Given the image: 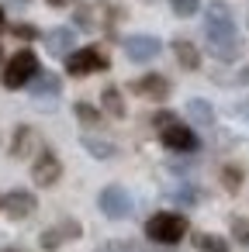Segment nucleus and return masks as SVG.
Returning a JSON list of instances; mask_svg holds the SVG:
<instances>
[{
	"instance_id": "nucleus-33",
	"label": "nucleus",
	"mask_w": 249,
	"mask_h": 252,
	"mask_svg": "<svg viewBox=\"0 0 249 252\" xmlns=\"http://www.w3.org/2000/svg\"><path fill=\"white\" fill-rule=\"evenodd\" d=\"M7 25V18H4V7H0V28H4Z\"/></svg>"
},
{
	"instance_id": "nucleus-8",
	"label": "nucleus",
	"mask_w": 249,
	"mask_h": 252,
	"mask_svg": "<svg viewBox=\"0 0 249 252\" xmlns=\"http://www.w3.org/2000/svg\"><path fill=\"white\" fill-rule=\"evenodd\" d=\"M132 94L149 97V100H166L170 97V80L159 76V73H145V76L132 80Z\"/></svg>"
},
{
	"instance_id": "nucleus-17",
	"label": "nucleus",
	"mask_w": 249,
	"mask_h": 252,
	"mask_svg": "<svg viewBox=\"0 0 249 252\" xmlns=\"http://www.w3.org/2000/svg\"><path fill=\"white\" fill-rule=\"evenodd\" d=\"M208 49H211V56H214V59L232 63V59L242 52V38H232V42H214V45H208Z\"/></svg>"
},
{
	"instance_id": "nucleus-34",
	"label": "nucleus",
	"mask_w": 249,
	"mask_h": 252,
	"mask_svg": "<svg viewBox=\"0 0 249 252\" xmlns=\"http://www.w3.org/2000/svg\"><path fill=\"white\" fill-rule=\"evenodd\" d=\"M0 56H4V49H0Z\"/></svg>"
},
{
	"instance_id": "nucleus-19",
	"label": "nucleus",
	"mask_w": 249,
	"mask_h": 252,
	"mask_svg": "<svg viewBox=\"0 0 249 252\" xmlns=\"http://www.w3.org/2000/svg\"><path fill=\"white\" fill-rule=\"evenodd\" d=\"M197 249L201 252H228V242L221 235H197Z\"/></svg>"
},
{
	"instance_id": "nucleus-15",
	"label": "nucleus",
	"mask_w": 249,
	"mask_h": 252,
	"mask_svg": "<svg viewBox=\"0 0 249 252\" xmlns=\"http://www.w3.org/2000/svg\"><path fill=\"white\" fill-rule=\"evenodd\" d=\"M32 145H35V131H32L28 125H21V128L14 131V142H11V156H14V159H25V156L32 152Z\"/></svg>"
},
{
	"instance_id": "nucleus-2",
	"label": "nucleus",
	"mask_w": 249,
	"mask_h": 252,
	"mask_svg": "<svg viewBox=\"0 0 249 252\" xmlns=\"http://www.w3.org/2000/svg\"><path fill=\"white\" fill-rule=\"evenodd\" d=\"M204 35H208V45L239 38V35H235V21H232V11H228V7L221 4V0H211V4H208V14H204Z\"/></svg>"
},
{
	"instance_id": "nucleus-24",
	"label": "nucleus",
	"mask_w": 249,
	"mask_h": 252,
	"mask_svg": "<svg viewBox=\"0 0 249 252\" xmlns=\"http://www.w3.org/2000/svg\"><path fill=\"white\" fill-rule=\"evenodd\" d=\"M59 242H63V228H49V231H42V245H45V249H59Z\"/></svg>"
},
{
	"instance_id": "nucleus-29",
	"label": "nucleus",
	"mask_w": 249,
	"mask_h": 252,
	"mask_svg": "<svg viewBox=\"0 0 249 252\" xmlns=\"http://www.w3.org/2000/svg\"><path fill=\"white\" fill-rule=\"evenodd\" d=\"M52 7H66V4H73V0H49Z\"/></svg>"
},
{
	"instance_id": "nucleus-7",
	"label": "nucleus",
	"mask_w": 249,
	"mask_h": 252,
	"mask_svg": "<svg viewBox=\"0 0 249 252\" xmlns=\"http://www.w3.org/2000/svg\"><path fill=\"white\" fill-rule=\"evenodd\" d=\"M59 176H63V162H59L56 152L45 149V152L32 162V180H35L38 187H52V183H59Z\"/></svg>"
},
{
	"instance_id": "nucleus-32",
	"label": "nucleus",
	"mask_w": 249,
	"mask_h": 252,
	"mask_svg": "<svg viewBox=\"0 0 249 252\" xmlns=\"http://www.w3.org/2000/svg\"><path fill=\"white\" fill-rule=\"evenodd\" d=\"M239 111H242V114H246V118H249V100H246V104H242V107H239Z\"/></svg>"
},
{
	"instance_id": "nucleus-6",
	"label": "nucleus",
	"mask_w": 249,
	"mask_h": 252,
	"mask_svg": "<svg viewBox=\"0 0 249 252\" xmlns=\"http://www.w3.org/2000/svg\"><path fill=\"white\" fill-rule=\"evenodd\" d=\"M163 52V42L156 35H128L125 38V56L132 63H152Z\"/></svg>"
},
{
	"instance_id": "nucleus-35",
	"label": "nucleus",
	"mask_w": 249,
	"mask_h": 252,
	"mask_svg": "<svg viewBox=\"0 0 249 252\" xmlns=\"http://www.w3.org/2000/svg\"><path fill=\"white\" fill-rule=\"evenodd\" d=\"M0 204H4V197H0Z\"/></svg>"
},
{
	"instance_id": "nucleus-22",
	"label": "nucleus",
	"mask_w": 249,
	"mask_h": 252,
	"mask_svg": "<svg viewBox=\"0 0 249 252\" xmlns=\"http://www.w3.org/2000/svg\"><path fill=\"white\" fill-rule=\"evenodd\" d=\"M232 238L239 245H249V218H232Z\"/></svg>"
},
{
	"instance_id": "nucleus-3",
	"label": "nucleus",
	"mask_w": 249,
	"mask_h": 252,
	"mask_svg": "<svg viewBox=\"0 0 249 252\" xmlns=\"http://www.w3.org/2000/svg\"><path fill=\"white\" fill-rule=\"evenodd\" d=\"M38 73H42V69H38L35 52H32V49H21V52L4 66V87H7V90H21V87H28Z\"/></svg>"
},
{
	"instance_id": "nucleus-13",
	"label": "nucleus",
	"mask_w": 249,
	"mask_h": 252,
	"mask_svg": "<svg viewBox=\"0 0 249 252\" xmlns=\"http://www.w3.org/2000/svg\"><path fill=\"white\" fill-rule=\"evenodd\" d=\"M173 56H177V63H180L183 69H197V66H201V52H197V45H190L187 38H177V42H173Z\"/></svg>"
},
{
	"instance_id": "nucleus-30",
	"label": "nucleus",
	"mask_w": 249,
	"mask_h": 252,
	"mask_svg": "<svg viewBox=\"0 0 249 252\" xmlns=\"http://www.w3.org/2000/svg\"><path fill=\"white\" fill-rule=\"evenodd\" d=\"M97 252H121V249H118V245H101Z\"/></svg>"
},
{
	"instance_id": "nucleus-11",
	"label": "nucleus",
	"mask_w": 249,
	"mask_h": 252,
	"mask_svg": "<svg viewBox=\"0 0 249 252\" xmlns=\"http://www.w3.org/2000/svg\"><path fill=\"white\" fill-rule=\"evenodd\" d=\"M45 42H49V52H52V56H70L76 35H73V28H56V32L45 35Z\"/></svg>"
},
{
	"instance_id": "nucleus-12",
	"label": "nucleus",
	"mask_w": 249,
	"mask_h": 252,
	"mask_svg": "<svg viewBox=\"0 0 249 252\" xmlns=\"http://www.w3.org/2000/svg\"><path fill=\"white\" fill-rule=\"evenodd\" d=\"M28 87H32V97H59V90H63L56 73H38Z\"/></svg>"
},
{
	"instance_id": "nucleus-23",
	"label": "nucleus",
	"mask_w": 249,
	"mask_h": 252,
	"mask_svg": "<svg viewBox=\"0 0 249 252\" xmlns=\"http://www.w3.org/2000/svg\"><path fill=\"white\" fill-rule=\"evenodd\" d=\"M73 111H76V118H80L83 125H97V121H101V114H97V107H90V104H83V100H80V104H76Z\"/></svg>"
},
{
	"instance_id": "nucleus-14",
	"label": "nucleus",
	"mask_w": 249,
	"mask_h": 252,
	"mask_svg": "<svg viewBox=\"0 0 249 252\" xmlns=\"http://www.w3.org/2000/svg\"><path fill=\"white\" fill-rule=\"evenodd\" d=\"M187 114H190V121L201 125V128H208V125L214 121V107H211L208 100H201V97H194V100L187 104Z\"/></svg>"
},
{
	"instance_id": "nucleus-27",
	"label": "nucleus",
	"mask_w": 249,
	"mask_h": 252,
	"mask_svg": "<svg viewBox=\"0 0 249 252\" xmlns=\"http://www.w3.org/2000/svg\"><path fill=\"white\" fill-rule=\"evenodd\" d=\"M152 125H156V128L163 131V128H170V125H177V118H173V114H166V111H159V114L152 118Z\"/></svg>"
},
{
	"instance_id": "nucleus-26",
	"label": "nucleus",
	"mask_w": 249,
	"mask_h": 252,
	"mask_svg": "<svg viewBox=\"0 0 249 252\" xmlns=\"http://www.w3.org/2000/svg\"><path fill=\"white\" fill-rule=\"evenodd\" d=\"M173 197H177L180 204H197V193H194V187H180V190H173Z\"/></svg>"
},
{
	"instance_id": "nucleus-31",
	"label": "nucleus",
	"mask_w": 249,
	"mask_h": 252,
	"mask_svg": "<svg viewBox=\"0 0 249 252\" xmlns=\"http://www.w3.org/2000/svg\"><path fill=\"white\" fill-rule=\"evenodd\" d=\"M7 4H14V7H25V4H28V0H7Z\"/></svg>"
},
{
	"instance_id": "nucleus-28",
	"label": "nucleus",
	"mask_w": 249,
	"mask_h": 252,
	"mask_svg": "<svg viewBox=\"0 0 249 252\" xmlns=\"http://www.w3.org/2000/svg\"><path fill=\"white\" fill-rule=\"evenodd\" d=\"M239 83H242V87H249V66H246V69L239 73Z\"/></svg>"
},
{
	"instance_id": "nucleus-20",
	"label": "nucleus",
	"mask_w": 249,
	"mask_h": 252,
	"mask_svg": "<svg viewBox=\"0 0 249 252\" xmlns=\"http://www.w3.org/2000/svg\"><path fill=\"white\" fill-rule=\"evenodd\" d=\"M170 7H173L177 18H194L197 7H201V0H170Z\"/></svg>"
},
{
	"instance_id": "nucleus-9",
	"label": "nucleus",
	"mask_w": 249,
	"mask_h": 252,
	"mask_svg": "<svg viewBox=\"0 0 249 252\" xmlns=\"http://www.w3.org/2000/svg\"><path fill=\"white\" fill-rule=\"evenodd\" d=\"M159 138H163V145L173 149V152H194V149H197V135H194L187 125H170V128L159 131Z\"/></svg>"
},
{
	"instance_id": "nucleus-16",
	"label": "nucleus",
	"mask_w": 249,
	"mask_h": 252,
	"mask_svg": "<svg viewBox=\"0 0 249 252\" xmlns=\"http://www.w3.org/2000/svg\"><path fill=\"white\" fill-rule=\"evenodd\" d=\"M80 145H83V149H87L94 159H114V152H118L111 142H104V138H94V135H83V138H80Z\"/></svg>"
},
{
	"instance_id": "nucleus-5",
	"label": "nucleus",
	"mask_w": 249,
	"mask_h": 252,
	"mask_svg": "<svg viewBox=\"0 0 249 252\" xmlns=\"http://www.w3.org/2000/svg\"><path fill=\"white\" fill-rule=\"evenodd\" d=\"M97 204H101L104 218H111V221H121V218H128V214H132V197H128V190H125V187H118V183L104 187V190H101V197H97Z\"/></svg>"
},
{
	"instance_id": "nucleus-1",
	"label": "nucleus",
	"mask_w": 249,
	"mask_h": 252,
	"mask_svg": "<svg viewBox=\"0 0 249 252\" xmlns=\"http://www.w3.org/2000/svg\"><path fill=\"white\" fill-rule=\"evenodd\" d=\"M145 235L159 245H177L183 235H187V218L183 214H173V211H159L145 221Z\"/></svg>"
},
{
	"instance_id": "nucleus-21",
	"label": "nucleus",
	"mask_w": 249,
	"mask_h": 252,
	"mask_svg": "<svg viewBox=\"0 0 249 252\" xmlns=\"http://www.w3.org/2000/svg\"><path fill=\"white\" fill-rule=\"evenodd\" d=\"M221 183H225V190H232V193H235V190L242 187V169L225 166V169H221Z\"/></svg>"
},
{
	"instance_id": "nucleus-10",
	"label": "nucleus",
	"mask_w": 249,
	"mask_h": 252,
	"mask_svg": "<svg viewBox=\"0 0 249 252\" xmlns=\"http://www.w3.org/2000/svg\"><path fill=\"white\" fill-rule=\"evenodd\" d=\"M0 207H4L11 218H18V221H21V218H28V214L35 211V197H32L28 190H11V193L4 197V204H0Z\"/></svg>"
},
{
	"instance_id": "nucleus-25",
	"label": "nucleus",
	"mask_w": 249,
	"mask_h": 252,
	"mask_svg": "<svg viewBox=\"0 0 249 252\" xmlns=\"http://www.w3.org/2000/svg\"><path fill=\"white\" fill-rule=\"evenodd\" d=\"M18 38H25V42H32V38H38V28H32V25H14L11 28Z\"/></svg>"
},
{
	"instance_id": "nucleus-18",
	"label": "nucleus",
	"mask_w": 249,
	"mask_h": 252,
	"mask_svg": "<svg viewBox=\"0 0 249 252\" xmlns=\"http://www.w3.org/2000/svg\"><path fill=\"white\" fill-rule=\"evenodd\" d=\"M101 104H104V111H107V114H114V118H125V100H121V94H118L114 87H104V94H101Z\"/></svg>"
},
{
	"instance_id": "nucleus-4",
	"label": "nucleus",
	"mask_w": 249,
	"mask_h": 252,
	"mask_svg": "<svg viewBox=\"0 0 249 252\" xmlns=\"http://www.w3.org/2000/svg\"><path fill=\"white\" fill-rule=\"evenodd\" d=\"M107 69V56L101 49H80L66 56V73L70 76H90V73H104Z\"/></svg>"
}]
</instances>
